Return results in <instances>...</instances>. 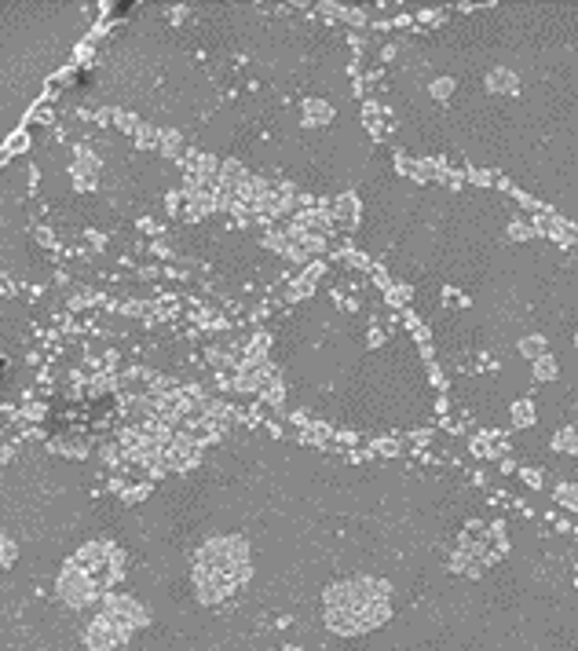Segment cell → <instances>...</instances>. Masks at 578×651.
I'll return each instance as SVG.
<instances>
[{
  "instance_id": "1",
  "label": "cell",
  "mask_w": 578,
  "mask_h": 651,
  "mask_svg": "<svg viewBox=\"0 0 578 651\" xmlns=\"http://www.w3.org/2000/svg\"><path fill=\"white\" fill-rule=\"evenodd\" d=\"M487 84H490V92H516L520 88V81H516V73H509V70H494L487 77Z\"/></svg>"
},
{
  "instance_id": "2",
  "label": "cell",
  "mask_w": 578,
  "mask_h": 651,
  "mask_svg": "<svg viewBox=\"0 0 578 651\" xmlns=\"http://www.w3.org/2000/svg\"><path fill=\"white\" fill-rule=\"evenodd\" d=\"M318 117H334V110L329 106H323V103H307V121H318Z\"/></svg>"
},
{
  "instance_id": "3",
  "label": "cell",
  "mask_w": 578,
  "mask_h": 651,
  "mask_svg": "<svg viewBox=\"0 0 578 651\" xmlns=\"http://www.w3.org/2000/svg\"><path fill=\"white\" fill-rule=\"evenodd\" d=\"M451 88H454V81H436V84H432L436 99H447V95H451Z\"/></svg>"
},
{
  "instance_id": "4",
  "label": "cell",
  "mask_w": 578,
  "mask_h": 651,
  "mask_svg": "<svg viewBox=\"0 0 578 651\" xmlns=\"http://www.w3.org/2000/svg\"><path fill=\"white\" fill-rule=\"evenodd\" d=\"M527 413H531V407H527V403H520V407H516V421H527Z\"/></svg>"
}]
</instances>
